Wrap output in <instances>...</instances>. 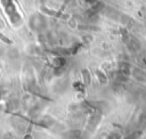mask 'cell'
Here are the masks:
<instances>
[{"instance_id":"obj_1","label":"cell","mask_w":146,"mask_h":139,"mask_svg":"<svg viewBox=\"0 0 146 139\" xmlns=\"http://www.w3.org/2000/svg\"><path fill=\"white\" fill-rule=\"evenodd\" d=\"M43 25H44V19L41 16L35 15L34 17H32V19H31V27H33L34 30H39V28L43 27Z\"/></svg>"}]
</instances>
